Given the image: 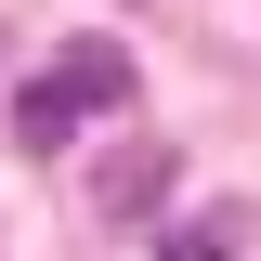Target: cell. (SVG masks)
Segmentation results:
<instances>
[{
    "label": "cell",
    "instance_id": "obj_1",
    "mask_svg": "<svg viewBox=\"0 0 261 261\" xmlns=\"http://www.w3.org/2000/svg\"><path fill=\"white\" fill-rule=\"evenodd\" d=\"M92 105H130V53H118V39H79V53L39 65L27 92H13V144H65Z\"/></svg>",
    "mask_w": 261,
    "mask_h": 261
},
{
    "label": "cell",
    "instance_id": "obj_2",
    "mask_svg": "<svg viewBox=\"0 0 261 261\" xmlns=\"http://www.w3.org/2000/svg\"><path fill=\"white\" fill-rule=\"evenodd\" d=\"M235 248H248V209H183L157 235V261H235Z\"/></svg>",
    "mask_w": 261,
    "mask_h": 261
},
{
    "label": "cell",
    "instance_id": "obj_3",
    "mask_svg": "<svg viewBox=\"0 0 261 261\" xmlns=\"http://www.w3.org/2000/svg\"><path fill=\"white\" fill-rule=\"evenodd\" d=\"M157 196H170V157H157V144L105 170V209H118V222H130V209H157Z\"/></svg>",
    "mask_w": 261,
    "mask_h": 261
}]
</instances>
